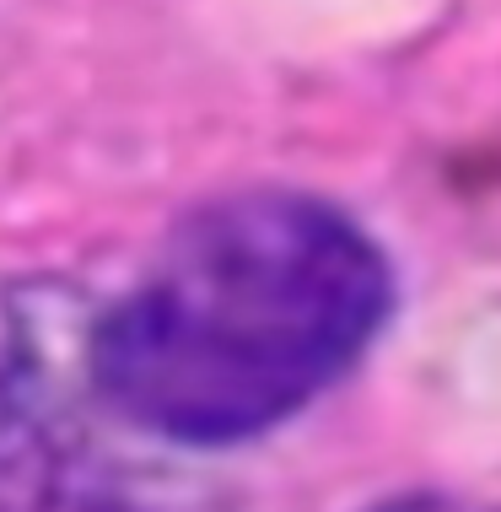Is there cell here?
Returning a JSON list of instances; mask_svg holds the SVG:
<instances>
[{
  "mask_svg": "<svg viewBox=\"0 0 501 512\" xmlns=\"http://www.w3.org/2000/svg\"><path fill=\"white\" fill-rule=\"evenodd\" d=\"M394 281L329 200L248 189L194 211L87 329L119 426L178 448L248 442L313 405L378 340Z\"/></svg>",
  "mask_w": 501,
  "mask_h": 512,
  "instance_id": "6da1fadb",
  "label": "cell"
},
{
  "mask_svg": "<svg viewBox=\"0 0 501 512\" xmlns=\"http://www.w3.org/2000/svg\"><path fill=\"white\" fill-rule=\"evenodd\" d=\"M60 345L38 356L27 318L0 329V512H167L135 475L114 469L97 432L76 426Z\"/></svg>",
  "mask_w": 501,
  "mask_h": 512,
  "instance_id": "7a4b0ae2",
  "label": "cell"
},
{
  "mask_svg": "<svg viewBox=\"0 0 501 512\" xmlns=\"http://www.w3.org/2000/svg\"><path fill=\"white\" fill-rule=\"evenodd\" d=\"M372 512H501L491 502H464V496H399V502H383Z\"/></svg>",
  "mask_w": 501,
  "mask_h": 512,
  "instance_id": "3957f363",
  "label": "cell"
}]
</instances>
